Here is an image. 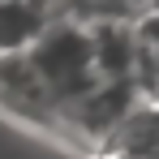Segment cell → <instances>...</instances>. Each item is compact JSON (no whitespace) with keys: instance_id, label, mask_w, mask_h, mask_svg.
Segmentation results:
<instances>
[{"instance_id":"obj_2","label":"cell","mask_w":159,"mask_h":159,"mask_svg":"<svg viewBox=\"0 0 159 159\" xmlns=\"http://www.w3.org/2000/svg\"><path fill=\"white\" fill-rule=\"evenodd\" d=\"M138 103H142V90L133 78H99L90 90H82L78 99H69L56 112V133H65L69 142L99 155L103 142L120 129V120Z\"/></svg>"},{"instance_id":"obj_6","label":"cell","mask_w":159,"mask_h":159,"mask_svg":"<svg viewBox=\"0 0 159 159\" xmlns=\"http://www.w3.org/2000/svg\"><path fill=\"white\" fill-rule=\"evenodd\" d=\"M99 155H129V159H159V107L151 99L133 107L120 120V129L103 142Z\"/></svg>"},{"instance_id":"obj_3","label":"cell","mask_w":159,"mask_h":159,"mask_svg":"<svg viewBox=\"0 0 159 159\" xmlns=\"http://www.w3.org/2000/svg\"><path fill=\"white\" fill-rule=\"evenodd\" d=\"M0 107L9 116L26 120V125H39V129L56 133V99L26 52L0 56Z\"/></svg>"},{"instance_id":"obj_1","label":"cell","mask_w":159,"mask_h":159,"mask_svg":"<svg viewBox=\"0 0 159 159\" xmlns=\"http://www.w3.org/2000/svg\"><path fill=\"white\" fill-rule=\"evenodd\" d=\"M26 56L39 69V78L48 82V90L56 99V112L99 82L95 60H90V30H86V22L56 17L52 26L26 48Z\"/></svg>"},{"instance_id":"obj_5","label":"cell","mask_w":159,"mask_h":159,"mask_svg":"<svg viewBox=\"0 0 159 159\" xmlns=\"http://www.w3.org/2000/svg\"><path fill=\"white\" fill-rule=\"evenodd\" d=\"M56 17H65L60 0H0V56L26 52Z\"/></svg>"},{"instance_id":"obj_7","label":"cell","mask_w":159,"mask_h":159,"mask_svg":"<svg viewBox=\"0 0 159 159\" xmlns=\"http://www.w3.org/2000/svg\"><path fill=\"white\" fill-rule=\"evenodd\" d=\"M95 159H129V155H95Z\"/></svg>"},{"instance_id":"obj_4","label":"cell","mask_w":159,"mask_h":159,"mask_svg":"<svg viewBox=\"0 0 159 159\" xmlns=\"http://www.w3.org/2000/svg\"><path fill=\"white\" fill-rule=\"evenodd\" d=\"M90 60L99 78H133L138 73V30L133 17H99L90 22Z\"/></svg>"}]
</instances>
